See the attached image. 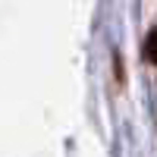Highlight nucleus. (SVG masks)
<instances>
[{"label": "nucleus", "instance_id": "f257e3e1", "mask_svg": "<svg viewBox=\"0 0 157 157\" xmlns=\"http://www.w3.org/2000/svg\"><path fill=\"white\" fill-rule=\"evenodd\" d=\"M145 54H148V60L157 66V25L151 29V35H148V41H145Z\"/></svg>", "mask_w": 157, "mask_h": 157}]
</instances>
